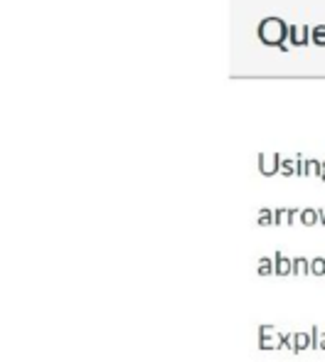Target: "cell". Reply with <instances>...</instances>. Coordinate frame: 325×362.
Listing matches in <instances>:
<instances>
[{
	"instance_id": "3",
	"label": "cell",
	"mask_w": 325,
	"mask_h": 362,
	"mask_svg": "<svg viewBox=\"0 0 325 362\" xmlns=\"http://www.w3.org/2000/svg\"><path fill=\"white\" fill-rule=\"evenodd\" d=\"M310 42L318 47H325V25H315L310 32Z\"/></svg>"
},
{
	"instance_id": "1",
	"label": "cell",
	"mask_w": 325,
	"mask_h": 362,
	"mask_svg": "<svg viewBox=\"0 0 325 362\" xmlns=\"http://www.w3.org/2000/svg\"><path fill=\"white\" fill-rule=\"evenodd\" d=\"M259 39L269 47H278L281 52H289L291 45L286 42L289 39V32H291V25H286L281 18H264L259 22Z\"/></svg>"
},
{
	"instance_id": "2",
	"label": "cell",
	"mask_w": 325,
	"mask_h": 362,
	"mask_svg": "<svg viewBox=\"0 0 325 362\" xmlns=\"http://www.w3.org/2000/svg\"><path fill=\"white\" fill-rule=\"evenodd\" d=\"M310 32H313V27H308V25H291L289 45H293V47H303V45H308V42H310Z\"/></svg>"
},
{
	"instance_id": "4",
	"label": "cell",
	"mask_w": 325,
	"mask_h": 362,
	"mask_svg": "<svg viewBox=\"0 0 325 362\" xmlns=\"http://www.w3.org/2000/svg\"><path fill=\"white\" fill-rule=\"evenodd\" d=\"M273 163H276V155H271V158L261 155V168H264V170H271V168H273Z\"/></svg>"
}]
</instances>
